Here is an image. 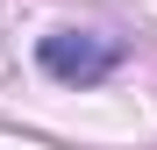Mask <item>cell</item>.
I'll list each match as a JSON object with an SVG mask.
<instances>
[{"mask_svg":"<svg viewBox=\"0 0 157 150\" xmlns=\"http://www.w3.org/2000/svg\"><path fill=\"white\" fill-rule=\"evenodd\" d=\"M36 57H43L50 79H64V86H93V79H107V71L121 64V43L100 36V29H57V36H43Z\"/></svg>","mask_w":157,"mask_h":150,"instance_id":"1","label":"cell"}]
</instances>
